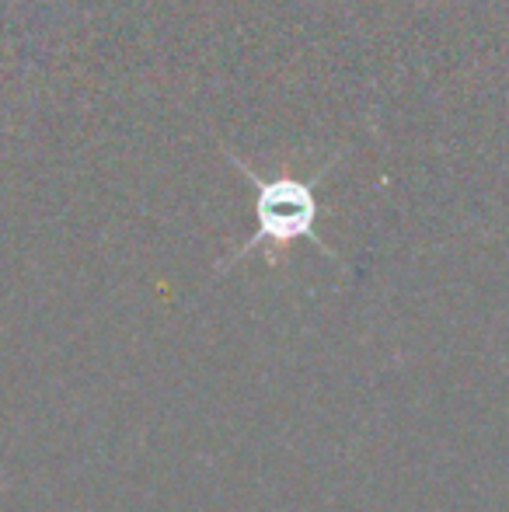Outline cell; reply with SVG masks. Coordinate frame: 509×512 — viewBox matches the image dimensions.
Instances as JSON below:
<instances>
[{"label":"cell","instance_id":"obj_1","mask_svg":"<svg viewBox=\"0 0 509 512\" xmlns=\"http://www.w3.org/2000/svg\"><path fill=\"white\" fill-rule=\"evenodd\" d=\"M231 164L255 185L258 227H255V234L248 237L238 251H234V258L224 265V269H231L234 262L248 258L252 251L262 248V244H272V248L283 251V248H290L293 241H311V244H318L325 255L335 258V251L328 248V244L318 237V230H314V223H318V199H314V185H318V178L325 175L332 164H325L321 171H314L307 182H300V178H276V182H265V178H258L255 171L234 154H231Z\"/></svg>","mask_w":509,"mask_h":512}]
</instances>
